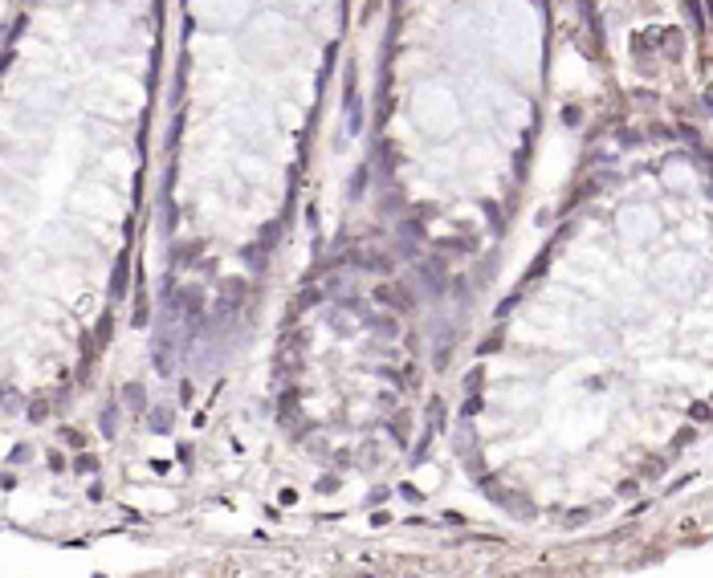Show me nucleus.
Here are the masks:
<instances>
[{"instance_id": "1", "label": "nucleus", "mask_w": 713, "mask_h": 578, "mask_svg": "<svg viewBox=\"0 0 713 578\" xmlns=\"http://www.w3.org/2000/svg\"><path fill=\"white\" fill-rule=\"evenodd\" d=\"M400 293H403L400 285H379V293H375V298H379L383 306H400V310H412V298H400Z\"/></svg>"}, {"instance_id": "2", "label": "nucleus", "mask_w": 713, "mask_h": 578, "mask_svg": "<svg viewBox=\"0 0 713 578\" xmlns=\"http://www.w3.org/2000/svg\"><path fill=\"white\" fill-rule=\"evenodd\" d=\"M172 420H176V411L172 407H151V432H172Z\"/></svg>"}, {"instance_id": "3", "label": "nucleus", "mask_w": 713, "mask_h": 578, "mask_svg": "<svg viewBox=\"0 0 713 578\" xmlns=\"http://www.w3.org/2000/svg\"><path fill=\"white\" fill-rule=\"evenodd\" d=\"M685 12L693 21V33H705V12H701V0H685Z\"/></svg>"}, {"instance_id": "4", "label": "nucleus", "mask_w": 713, "mask_h": 578, "mask_svg": "<svg viewBox=\"0 0 713 578\" xmlns=\"http://www.w3.org/2000/svg\"><path fill=\"white\" fill-rule=\"evenodd\" d=\"M123 391H127V395H123V400H127V407H134V411H147V395H143V387H139V383L123 387Z\"/></svg>"}, {"instance_id": "5", "label": "nucleus", "mask_w": 713, "mask_h": 578, "mask_svg": "<svg viewBox=\"0 0 713 578\" xmlns=\"http://www.w3.org/2000/svg\"><path fill=\"white\" fill-rule=\"evenodd\" d=\"M114 420H119V411H114V407H106V415H102V432H106V436H114V432H119V424H114Z\"/></svg>"}]
</instances>
